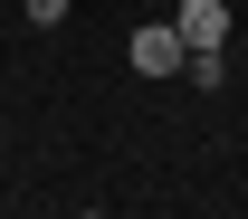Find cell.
I'll return each instance as SVG.
<instances>
[{"instance_id":"cell-1","label":"cell","mask_w":248,"mask_h":219,"mask_svg":"<svg viewBox=\"0 0 248 219\" xmlns=\"http://www.w3.org/2000/svg\"><path fill=\"white\" fill-rule=\"evenodd\" d=\"M182 67H191V38L172 19H143L134 29V76H182Z\"/></svg>"},{"instance_id":"cell-2","label":"cell","mask_w":248,"mask_h":219,"mask_svg":"<svg viewBox=\"0 0 248 219\" xmlns=\"http://www.w3.org/2000/svg\"><path fill=\"white\" fill-rule=\"evenodd\" d=\"M172 29H182L191 48H219V38H229V0H182V10H172Z\"/></svg>"},{"instance_id":"cell-3","label":"cell","mask_w":248,"mask_h":219,"mask_svg":"<svg viewBox=\"0 0 248 219\" xmlns=\"http://www.w3.org/2000/svg\"><path fill=\"white\" fill-rule=\"evenodd\" d=\"M19 19H38V29H58V19H67V0H19Z\"/></svg>"},{"instance_id":"cell-4","label":"cell","mask_w":248,"mask_h":219,"mask_svg":"<svg viewBox=\"0 0 248 219\" xmlns=\"http://www.w3.org/2000/svg\"><path fill=\"white\" fill-rule=\"evenodd\" d=\"M86 219H105V210H86Z\"/></svg>"}]
</instances>
